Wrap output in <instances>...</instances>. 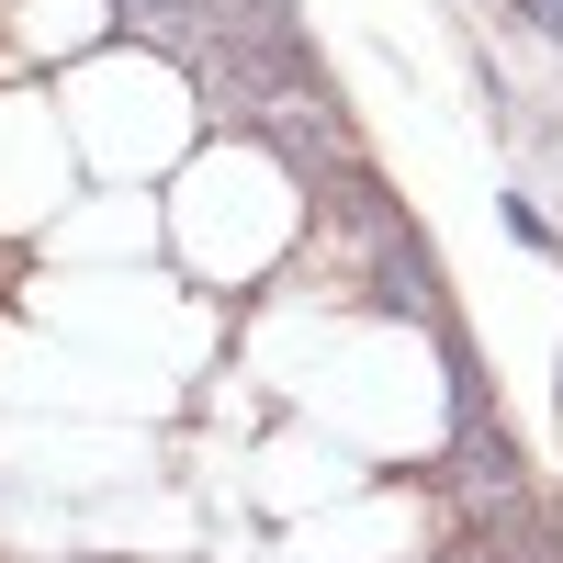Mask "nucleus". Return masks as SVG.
<instances>
[{"label":"nucleus","mask_w":563,"mask_h":563,"mask_svg":"<svg viewBox=\"0 0 563 563\" xmlns=\"http://www.w3.org/2000/svg\"><path fill=\"white\" fill-rule=\"evenodd\" d=\"M507 238H519V249H541V260H552V249H563V238H552V214H541V203H530V192H507Z\"/></svg>","instance_id":"obj_1"}]
</instances>
